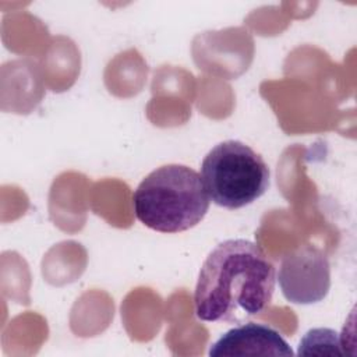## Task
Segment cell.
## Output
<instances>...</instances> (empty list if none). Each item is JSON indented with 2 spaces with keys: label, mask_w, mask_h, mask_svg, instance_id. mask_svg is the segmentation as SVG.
<instances>
[{
  "label": "cell",
  "mask_w": 357,
  "mask_h": 357,
  "mask_svg": "<svg viewBox=\"0 0 357 357\" xmlns=\"http://www.w3.org/2000/svg\"><path fill=\"white\" fill-rule=\"evenodd\" d=\"M276 271L254 241L229 238L205 258L194 290V308L204 322L243 324L271 303Z\"/></svg>",
  "instance_id": "6da1fadb"
},
{
  "label": "cell",
  "mask_w": 357,
  "mask_h": 357,
  "mask_svg": "<svg viewBox=\"0 0 357 357\" xmlns=\"http://www.w3.org/2000/svg\"><path fill=\"white\" fill-rule=\"evenodd\" d=\"M209 204L201 174L177 163L152 170L132 194L137 219L160 233L190 230L205 218Z\"/></svg>",
  "instance_id": "7a4b0ae2"
},
{
  "label": "cell",
  "mask_w": 357,
  "mask_h": 357,
  "mask_svg": "<svg viewBox=\"0 0 357 357\" xmlns=\"http://www.w3.org/2000/svg\"><path fill=\"white\" fill-rule=\"evenodd\" d=\"M209 199L225 209L244 208L269 187V167L259 153L237 139L216 144L201 163Z\"/></svg>",
  "instance_id": "3957f363"
},
{
  "label": "cell",
  "mask_w": 357,
  "mask_h": 357,
  "mask_svg": "<svg viewBox=\"0 0 357 357\" xmlns=\"http://www.w3.org/2000/svg\"><path fill=\"white\" fill-rule=\"evenodd\" d=\"M282 294L293 304L322 301L331 289L326 254L314 245H301L283 255L276 276Z\"/></svg>",
  "instance_id": "277c9868"
},
{
  "label": "cell",
  "mask_w": 357,
  "mask_h": 357,
  "mask_svg": "<svg viewBox=\"0 0 357 357\" xmlns=\"http://www.w3.org/2000/svg\"><path fill=\"white\" fill-rule=\"evenodd\" d=\"M211 357H255L293 356V350L283 336L265 324L247 322L225 332L209 347Z\"/></svg>",
  "instance_id": "5b68a950"
},
{
  "label": "cell",
  "mask_w": 357,
  "mask_h": 357,
  "mask_svg": "<svg viewBox=\"0 0 357 357\" xmlns=\"http://www.w3.org/2000/svg\"><path fill=\"white\" fill-rule=\"evenodd\" d=\"M340 335L331 328L310 329L298 343V356H343Z\"/></svg>",
  "instance_id": "8992f818"
}]
</instances>
